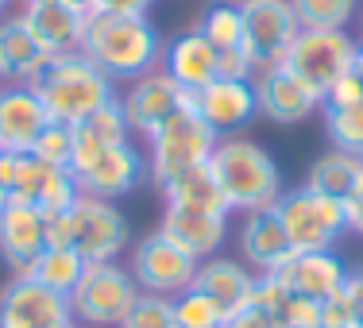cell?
I'll return each mask as SVG.
<instances>
[{
	"instance_id": "7c38bea8",
	"label": "cell",
	"mask_w": 363,
	"mask_h": 328,
	"mask_svg": "<svg viewBox=\"0 0 363 328\" xmlns=\"http://www.w3.org/2000/svg\"><path fill=\"white\" fill-rule=\"evenodd\" d=\"M82 193L89 197H105V201H116V197L135 193L143 182H151V170H147V151L135 140H124L116 147H105L82 174H74Z\"/></svg>"
},
{
	"instance_id": "e575fe53",
	"label": "cell",
	"mask_w": 363,
	"mask_h": 328,
	"mask_svg": "<svg viewBox=\"0 0 363 328\" xmlns=\"http://www.w3.org/2000/svg\"><path fill=\"white\" fill-rule=\"evenodd\" d=\"M356 324H359V301L348 293V286L321 301V328H356Z\"/></svg>"
},
{
	"instance_id": "4fadbf2b",
	"label": "cell",
	"mask_w": 363,
	"mask_h": 328,
	"mask_svg": "<svg viewBox=\"0 0 363 328\" xmlns=\"http://www.w3.org/2000/svg\"><path fill=\"white\" fill-rule=\"evenodd\" d=\"M252 85H255V101H259V116H267L271 124H301V120H309L321 108V93L309 89L282 62L255 70Z\"/></svg>"
},
{
	"instance_id": "cb8c5ba5",
	"label": "cell",
	"mask_w": 363,
	"mask_h": 328,
	"mask_svg": "<svg viewBox=\"0 0 363 328\" xmlns=\"http://www.w3.org/2000/svg\"><path fill=\"white\" fill-rule=\"evenodd\" d=\"M240 255L255 274H274L282 263L294 255L286 228L274 217V209L244 213V228H240Z\"/></svg>"
},
{
	"instance_id": "8d00e7d4",
	"label": "cell",
	"mask_w": 363,
	"mask_h": 328,
	"mask_svg": "<svg viewBox=\"0 0 363 328\" xmlns=\"http://www.w3.org/2000/svg\"><path fill=\"white\" fill-rule=\"evenodd\" d=\"M286 298H290V290H286V282H282L279 274H259V278H255L252 305L267 309L271 317H279V313H282V305H286Z\"/></svg>"
},
{
	"instance_id": "44dd1931",
	"label": "cell",
	"mask_w": 363,
	"mask_h": 328,
	"mask_svg": "<svg viewBox=\"0 0 363 328\" xmlns=\"http://www.w3.org/2000/svg\"><path fill=\"white\" fill-rule=\"evenodd\" d=\"M255 278H259V274L244 263V259L213 255V259H201V263H197L194 286L201 290V293H209L224 313L232 317V313H240L244 305H252Z\"/></svg>"
},
{
	"instance_id": "681fc988",
	"label": "cell",
	"mask_w": 363,
	"mask_h": 328,
	"mask_svg": "<svg viewBox=\"0 0 363 328\" xmlns=\"http://www.w3.org/2000/svg\"><path fill=\"white\" fill-rule=\"evenodd\" d=\"M356 328H363V309H359V324H356Z\"/></svg>"
},
{
	"instance_id": "f1b7e54d",
	"label": "cell",
	"mask_w": 363,
	"mask_h": 328,
	"mask_svg": "<svg viewBox=\"0 0 363 328\" xmlns=\"http://www.w3.org/2000/svg\"><path fill=\"white\" fill-rule=\"evenodd\" d=\"M301 28L317 31H348V23L359 16V0H290Z\"/></svg>"
},
{
	"instance_id": "f546056e",
	"label": "cell",
	"mask_w": 363,
	"mask_h": 328,
	"mask_svg": "<svg viewBox=\"0 0 363 328\" xmlns=\"http://www.w3.org/2000/svg\"><path fill=\"white\" fill-rule=\"evenodd\" d=\"M77 197H82V186H77L74 170L43 162V174H39V186H35L31 205H39L43 213H66V209H74Z\"/></svg>"
},
{
	"instance_id": "277c9868",
	"label": "cell",
	"mask_w": 363,
	"mask_h": 328,
	"mask_svg": "<svg viewBox=\"0 0 363 328\" xmlns=\"http://www.w3.org/2000/svg\"><path fill=\"white\" fill-rule=\"evenodd\" d=\"M140 286H135L132 271L124 263H89L82 274V282L74 286L70 317L82 328H120L124 317L132 313V305L140 301Z\"/></svg>"
},
{
	"instance_id": "6da1fadb",
	"label": "cell",
	"mask_w": 363,
	"mask_h": 328,
	"mask_svg": "<svg viewBox=\"0 0 363 328\" xmlns=\"http://www.w3.org/2000/svg\"><path fill=\"white\" fill-rule=\"evenodd\" d=\"M82 55L105 70L112 81H135V77L159 70L162 62V39L147 16H112L93 12L85 23Z\"/></svg>"
},
{
	"instance_id": "ffe728a7",
	"label": "cell",
	"mask_w": 363,
	"mask_h": 328,
	"mask_svg": "<svg viewBox=\"0 0 363 328\" xmlns=\"http://www.w3.org/2000/svg\"><path fill=\"white\" fill-rule=\"evenodd\" d=\"M162 70H167L186 93H201L213 77H220V62L217 50L209 47V39L197 28L182 31L170 43H162Z\"/></svg>"
},
{
	"instance_id": "4dcf8cb0",
	"label": "cell",
	"mask_w": 363,
	"mask_h": 328,
	"mask_svg": "<svg viewBox=\"0 0 363 328\" xmlns=\"http://www.w3.org/2000/svg\"><path fill=\"white\" fill-rule=\"evenodd\" d=\"M174 321H178V328H224L228 313H224L209 293L189 286L174 298Z\"/></svg>"
},
{
	"instance_id": "f907efd6",
	"label": "cell",
	"mask_w": 363,
	"mask_h": 328,
	"mask_svg": "<svg viewBox=\"0 0 363 328\" xmlns=\"http://www.w3.org/2000/svg\"><path fill=\"white\" fill-rule=\"evenodd\" d=\"M359 31H363V12H359ZM359 43H363V39H359Z\"/></svg>"
},
{
	"instance_id": "d6986e66",
	"label": "cell",
	"mask_w": 363,
	"mask_h": 328,
	"mask_svg": "<svg viewBox=\"0 0 363 328\" xmlns=\"http://www.w3.org/2000/svg\"><path fill=\"white\" fill-rule=\"evenodd\" d=\"M274 274L286 282L290 293H306V298L325 301V298H333V293H340L348 286L352 271H348V263L328 247V251H294Z\"/></svg>"
},
{
	"instance_id": "30bf717a",
	"label": "cell",
	"mask_w": 363,
	"mask_h": 328,
	"mask_svg": "<svg viewBox=\"0 0 363 328\" xmlns=\"http://www.w3.org/2000/svg\"><path fill=\"white\" fill-rule=\"evenodd\" d=\"M244 12V50L255 70L279 66L294 47L301 23L290 0H240Z\"/></svg>"
},
{
	"instance_id": "7402d4cb",
	"label": "cell",
	"mask_w": 363,
	"mask_h": 328,
	"mask_svg": "<svg viewBox=\"0 0 363 328\" xmlns=\"http://www.w3.org/2000/svg\"><path fill=\"white\" fill-rule=\"evenodd\" d=\"M159 232L178 244L186 255H194L197 263L201 259H213L220 251V244L228 239V217H213V213H194V209H174L167 205L159 220Z\"/></svg>"
},
{
	"instance_id": "bcb514c9",
	"label": "cell",
	"mask_w": 363,
	"mask_h": 328,
	"mask_svg": "<svg viewBox=\"0 0 363 328\" xmlns=\"http://www.w3.org/2000/svg\"><path fill=\"white\" fill-rule=\"evenodd\" d=\"M8 201H12V193H8V189H4V186H0V209H4V205H8Z\"/></svg>"
},
{
	"instance_id": "8992f818",
	"label": "cell",
	"mask_w": 363,
	"mask_h": 328,
	"mask_svg": "<svg viewBox=\"0 0 363 328\" xmlns=\"http://www.w3.org/2000/svg\"><path fill=\"white\" fill-rule=\"evenodd\" d=\"M274 217L286 228V239L294 251H328L336 247V239L348 232V213L344 201L313 189H286L274 205Z\"/></svg>"
},
{
	"instance_id": "d590c367",
	"label": "cell",
	"mask_w": 363,
	"mask_h": 328,
	"mask_svg": "<svg viewBox=\"0 0 363 328\" xmlns=\"http://www.w3.org/2000/svg\"><path fill=\"white\" fill-rule=\"evenodd\" d=\"M279 324L286 328H321V301L306 298V293H290L286 305L279 313Z\"/></svg>"
},
{
	"instance_id": "484cf974",
	"label": "cell",
	"mask_w": 363,
	"mask_h": 328,
	"mask_svg": "<svg viewBox=\"0 0 363 328\" xmlns=\"http://www.w3.org/2000/svg\"><path fill=\"white\" fill-rule=\"evenodd\" d=\"M359 182H363V154L340 151V147L325 151L306 174V189L325 193V197H336V201H348Z\"/></svg>"
},
{
	"instance_id": "2e32d148",
	"label": "cell",
	"mask_w": 363,
	"mask_h": 328,
	"mask_svg": "<svg viewBox=\"0 0 363 328\" xmlns=\"http://www.w3.org/2000/svg\"><path fill=\"white\" fill-rule=\"evenodd\" d=\"M194 112L217 132V140L236 135L259 116L252 77H213L201 93H194Z\"/></svg>"
},
{
	"instance_id": "d6a6232c",
	"label": "cell",
	"mask_w": 363,
	"mask_h": 328,
	"mask_svg": "<svg viewBox=\"0 0 363 328\" xmlns=\"http://www.w3.org/2000/svg\"><path fill=\"white\" fill-rule=\"evenodd\" d=\"M120 328H178L174 321V298H155V293H140L132 313L124 317Z\"/></svg>"
},
{
	"instance_id": "1f68e13d",
	"label": "cell",
	"mask_w": 363,
	"mask_h": 328,
	"mask_svg": "<svg viewBox=\"0 0 363 328\" xmlns=\"http://www.w3.org/2000/svg\"><path fill=\"white\" fill-rule=\"evenodd\" d=\"M325 112V132L333 147L352 154H363V105L352 108H321Z\"/></svg>"
},
{
	"instance_id": "ac0fdd59",
	"label": "cell",
	"mask_w": 363,
	"mask_h": 328,
	"mask_svg": "<svg viewBox=\"0 0 363 328\" xmlns=\"http://www.w3.org/2000/svg\"><path fill=\"white\" fill-rule=\"evenodd\" d=\"M20 16L28 20V28L35 31V39L47 47L50 58L82 50L89 16L82 8H74L70 0H23Z\"/></svg>"
},
{
	"instance_id": "83f0119b",
	"label": "cell",
	"mask_w": 363,
	"mask_h": 328,
	"mask_svg": "<svg viewBox=\"0 0 363 328\" xmlns=\"http://www.w3.org/2000/svg\"><path fill=\"white\" fill-rule=\"evenodd\" d=\"M197 31L209 39V47L224 55V50H240L244 47V12L232 0H220V4H209L197 20Z\"/></svg>"
},
{
	"instance_id": "f35d334b",
	"label": "cell",
	"mask_w": 363,
	"mask_h": 328,
	"mask_svg": "<svg viewBox=\"0 0 363 328\" xmlns=\"http://www.w3.org/2000/svg\"><path fill=\"white\" fill-rule=\"evenodd\" d=\"M47 247H74V217L66 213H47Z\"/></svg>"
},
{
	"instance_id": "ee69618b",
	"label": "cell",
	"mask_w": 363,
	"mask_h": 328,
	"mask_svg": "<svg viewBox=\"0 0 363 328\" xmlns=\"http://www.w3.org/2000/svg\"><path fill=\"white\" fill-rule=\"evenodd\" d=\"M70 4H74V8H82L85 16H93V12H97V0H70Z\"/></svg>"
},
{
	"instance_id": "c3c4849f",
	"label": "cell",
	"mask_w": 363,
	"mask_h": 328,
	"mask_svg": "<svg viewBox=\"0 0 363 328\" xmlns=\"http://www.w3.org/2000/svg\"><path fill=\"white\" fill-rule=\"evenodd\" d=\"M55 328H82L77 321H62V324H55Z\"/></svg>"
},
{
	"instance_id": "4316f807",
	"label": "cell",
	"mask_w": 363,
	"mask_h": 328,
	"mask_svg": "<svg viewBox=\"0 0 363 328\" xmlns=\"http://www.w3.org/2000/svg\"><path fill=\"white\" fill-rule=\"evenodd\" d=\"M85 266H89V263L77 255V247H47V251L28 266V274L39 282V286H47V290L62 293V298H70L74 286L82 282Z\"/></svg>"
},
{
	"instance_id": "8fae6325",
	"label": "cell",
	"mask_w": 363,
	"mask_h": 328,
	"mask_svg": "<svg viewBox=\"0 0 363 328\" xmlns=\"http://www.w3.org/2000/svg\"><path fill=\"white\" fill-rule=\"evenodd\" d=\"M186 105H194V93L182 89L162 66L151 74H143V77H135V81H128V89L120 93L124 120H128V128H132V135H140V140H151V135Z\"/></svg>"
},
{
	"instance_id": "836d02e7",
	"label": "cell",
	"mask_w": 363,
	"mask_h": 328,
	"mask_svg": "<svg viewBox=\"0 0 363 328\" xmlns=\"http://www.w3.org/2000/svg\"><path fill=\"white\" fill-rule=\"evenodd\" d=\"M31 154H35V159H43V162H50V166H66V170H70V159H74V128L50 124L47 132L35 140Z\"/></svg>"
},
{
	"instance_id": "52a82bcc",
	"label": "cell",
	"mask_w": 363,
	"mask_h": 328,
	"mask_svg": "<svg viewBox=\"0 0 363 328\" xmlns=\"http://www.w3.org/2000/svg\"><path fill=\"white\" fill-rule=\"evenodd\" d=\"M356 55H359V39H352L348 31L301 28L294 47L286 50V58H282V66L294 70L309 89H317L325 97L336 77L356 70Z\"/></svg>"
},
{
	"instance_id": "9a60e30c",
	"label": "cell",
	"mask_w": 363,
	"mask_h": 328,
	"mask_svg": "<svg viewBox=\"0 0 363 328\" xmlns=\"http://www.w3.org/2000/svg\"><path fill=\"white\" fill-rule=\"evenodd\" d=\"M62 321H74L70 301L39 286L31 274H16L0 290V328H55Z\"/></svg>"
},
{
	"instance_id": "ba28073f",
	"label": "cell",
	"mask_w": 363,
	"mask_h": 328,
	"mask_svg": "<svg viewBox=\"0 0 363 328\" xmlns=\"http://www.w3.org/2000/svg\"><path fill=\"white\" fill-rule=\"evenodd\" d=\"M135 286L155 298H178L182 290L194 286L197 259L186 255L178 244H170L162 232H147L143 239L132 244V259H128Z\"/></svg>"
},
{
	"instance_id": "e0dca14e",
	"label": "cell",
	"mask_w": 363,
	"mask_h": 328,
	"mask_svg": "<svg viewBox=\"0 0 363 328\" xmlns=\"http://www.w3.org/2000/svg\"><path fill=\"white\" fill-rule=\"evenodd\" d=\"M47 251V213L28 201H8L0 209V259L16 274H28V266Z\"/></svg>"
},
{
	"instance_id": "7dc6e473",
	"label": "cell",
	"mask_w": 363,
	"mask_h": 328,
	"mask_svg": "<svg viewBox=\"0 0 363 328\" xmlns=\"http://www.w3.org/2000/svg\"><path fill=\"white\" fill-rule=\"evenodd\" d=\"M12 4H16V0H0V20L8 16V8H12Z\"/></svg>"
},
{
	"instance_id": "603a6c76",
	"label": "cell",
	"mask_w": 363,
	"mask_h": 328,
	"mask_svg": "<svg viewBox=\"0 0 363 328\" xmlns=\"http://www.w3.org/2000/svg\"><path fill=\"white\" fill-rule=\"evenodd\" d=\"M50 55L47 47L35 39V31L28 28L20 12L0 20V81H28L35 85V77L47 70Z\"/></svg>"
},
{
	"instance_id": "9c48e42d",
	"label": "cell",
	"mask_w": 363,
	"mask_h": 328,
	"mask_svg": "<svg viewBox=\"0 0 363 328\" xmlns=\"http://www.w3.org/2000/svg\"><path fill=\"white\" fill-rule=\"evenodd\" d=\"M74 217V247L85 263H116L132 247V228L116 201L82 193L70 209Z\"/></svg>"
},
{
	"instance_id": "7a4b0ae2",
	"label": "cell",
	"mask_w": 363,
	"mask_h": 328,
	"mask_svg": "<svg viewBox=\"0 0 363 328\" xmlns=\"http://www.w3.org/2000/svg\"><path fill=\"white\" fill-rule=\"evenodd\" d=\"M35 89L50 112V120L66 124V128L85 124L97 108H105L120 97L116 81L89 55H82V50L50 58L47 70L35 77Z\"/></svg>"
},
{
	"instance_id": "f6af8a7d",
	"label": "cell",
	"mask_w": 363,
	"mask_h": 328,
	"mask_svg": "<svg viewBox=\"0 0 363 328\" xmlns=\"http://www.w3.org/2000/svg\"><path fill=\"white\" fill-rule=\"evenodd\" d=\"M356 74L363 77V43H359V55H356Z\"/></svg>"
},
{
	"instance_id": "3957f363",
	"label": "cell",
	"mask_w": 363,
	"mask_h": 328,
	"mask_svg": "<svg viewBox=\"0 0 363 328\" xmlns=\"http://www.w3.org/2000/svg\"><path fill=\"white\" fill-rule=\"evenodd\" d=\"M213 174L228 197L232 213H259V209H274L282 189V170L274 166L271 151L263 143L247 140V135H224L213 147L209 159Z\"/></svg>"
},
{
	"instance_id": "7bdbcfd3",
	"label": "cell",
	"mask_w": 363,
	"mask_h": 328,
	"mask_svg": "<svg viewBox=\"0 0 363 328\" xmlns=\"http://www.w3.org/2000/svg\"><path fill=\"white\" fill-rule=\"evenodd\" d=\"M344 213H348V232L352 236H363V182L356 186V193L344 201Z\"/></svg>"
},
{
	"instance_id": "60d3db41",
	"label": "cell",
	"mask_w": 363,
	"mask_h": 328,
	"mask_svg": "<svg viewBox=\"0 0 363 328\" xmlns=\"http://www.w3.org/2000/svg\"><path fill=\"white\" fill-rule=\"evenodd\" d=\"M217 62H220V77H252L255 74V66H252V58H247L244 47L224 50V55H217Z\"/></svg>"
},
{
	"instance_id": "d4e9b609",
	"label": "cell",
	"mask_w": 363,
	"mask_h": 328,
	"mask_svg": "<svg viewBox=\"0 0 363 328\" xmlns=\"http://www.w3.org/2000/svg\"><path fill=\"white\" fill-rule=\"evenodd\" d=\"M162 201L174 205V209H194V213H213V217H232V205L224 197V189L217 182L209 162L186 170V174L170 178L162 186Z\"/></svg>"
},
{
	"instance_id": "5bb4252c",
	"label": "cell",
	"mask_w": 363,
	"mask_h": 328,
	"mask_svg": "<svg viewBox=\"0 0 363 328\" xmlns=\"http://www.w3.org/2000/svg\"><path fill=\"white\" fill-rule=\"evenodd\" d=\"M50 120L47 105H43L39 89L28 81H0V151L31 154V147Z\"/></svg>"
},
{
	"instance_id": "b9f144b4",
	"label": "cell",
	"mask_w": 363,
	"mask_h": 328,
	"mask_svg": "<svg viewBox=\"0 0 363 328\" xmlns=\"http://www.w3.org/2000/svg\"><path fill=\"white\" fill-rule=\"evenodd\" d=\"M155 0H97V12H112V16H147Z\"/></svg>"
},
{
	"instance_id": "5b68a950",
	"label": "cell",
	"mask_w": 363,
	"mask_h": 328,
	"mask_svg": "<svg viewBox=\"0 0 363 328\" xmlns=\"http://www.w3.org/2000/svg\"><path fill=\"white\" fill-rule=\"evenodd\" d=\"M213 147H217V132L197 116L194 105H186L147 140V170H151V182L162 189L170 178L209 162Z\"/></svg>"
},
{
	"instance_id": "ab89813d",
	"label": "cell",
	"mask_w": 363,
	"mask_h": 328,
	"mask_svg": "<svg viewBox=\"0 0 363 328\" xmlns=\"http://www.w3.org/2000/svg\"><path fill=\"white\" fill-rule=\"evenodd\" d=\"M274 324H279V317H271L259 305H244L240 313H232L228 321H224V328H274Z\"/></svg>"
},
{
	"instance_id": "816d5d0a",
	"label": "cell",
	"mask_w": 363,
	"mask_h": 328,
	"mask_svg": "<svg viewBox=\"0 0 363 328\" xmlns=\"http://www.w3.org/2000/svg\"><path fill=\"white\" fill-rule=\"evenodd\" d=\"M274 328H286V324H274Z\"/></svg>"
},
{
	"instance_id": "74e56055",
	"label": "cell",
	"mask_w": 363,
	"mask_h": 328,
	"mask_svg": "<svg viewBox=\"0 0 363 328\" xmlns=\"http://www.w3.org/2000/svg\"><path fill=\"white\" fill-rule=\"evenodd\" d=\"M352 105H363V77L356 70L336 77L328 85V93L321 97V108H352Z\"/></svg>"
}]
</instances>
